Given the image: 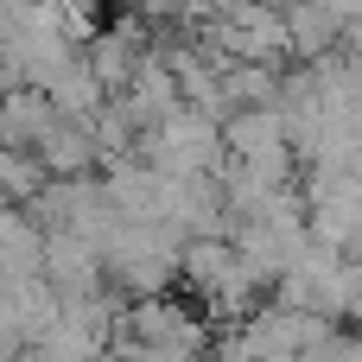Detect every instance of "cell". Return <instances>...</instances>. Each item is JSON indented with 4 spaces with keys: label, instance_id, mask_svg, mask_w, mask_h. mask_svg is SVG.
<instances>
[{
    "label": "cell",
    "instance_id": "cell-5",
    "mask_svg": "<svg viewBox=\"0 0 362 362\" xmlns=\"http://www.w3.org/2000/svg\"><path fill=\"white\" fill-rule=\"evenodd\" d=\"M235 261H242L235 235H191V242H185V286H191L197 299H210V293L235 274Z\"/></svg>",
    "mask_w": 362,
    "mask_h": 362
},
{
    "label": "cell",
    "instance_id": "cell-7",
    "mask_svg": "<svg viewBox=\"0 0 362 362\" xmlns=\"http://www.w3.org/2000/svg\"><path fill=\"white\" fill-rule=\"evenodd\" d=\"M280 64H223L229 108H280Z\"/></svg>",
    "mask_w": 362,
    "mask_h": 362
},
{
    "label": "cell",
    "instance_id": "cell-6",
    "mask_svg": "<svg viewBox=\"0 0 362 362\" xmlns=\"http://www.w3.org/2000/svg\"><path fill=\"white\" fill-rule=\"evenodd\" d=\"M83 57H89V70L102 76V89H108V95H127V89H134V76H140V64H146V51H140L127 32H115V25H108Z\"/></svg>",
    "mask_w": 362,
    "mask_h": 362
},
{
    "label": "cell",
    "instance_id": "cell-10",
    "mask_svg": "<svg viewBox=\"0 0 362 362\" xmlns=\"http://www.w3.org/2000/svg\"><path fill=\"white\" fill-rule=\"evenodd\" d=\"M95 362H121V356H115V350H108V356H95Z\"/></svg>",
    "mask_w": 362,
    "mask_h": 362
},
{
    "label": "cell",
    "instance_id": "cell-4",
    "mask_svg": "<svg viewBox=\"0 0 362 362\" xmlns=\"http://www.w3.org/2000/svg\"><path fill=\"white\" fill-rule=\"evenodd\" d=\"M286 25H293V64H325L344 51V19L325 13L318 0H286Z\"/></svg>",
    "mask_w": 362,
    "mask_h": 362
},
{
    "label": "cell",
    "instance_id": "cell-2",
    "mask_svg": "<svg viewBox=\"0 0 362 362\" xmlns=\"http://www.w3.org/2000/svg\"><path fill=\"white\" fill-rule=\"evenodd\" d=\"M45 248H51V229H45L32 210L6 204V216H0V280H32V274H45Z\"/></svg>",
    "mask_w": 362,
    "mask_h": 362
},
{
    "label": "cell",
    "instance_id": "cell-9",
    "mask_svg": "<svg viewBox=\"0 0 362 362\" xmlns=\"http://www.w3.org/2000/svg\"><path fill=\"white\" fill-rule=\"evenodd\" d=\"M6 362H57V356H51V350H38V344H32V350H19V356H6Z\"/></svg>",
    "mask_w": 362,
    "mask_h": 362
},
{
    "label": "cell",
    "instance_id": "cell-3",
    "mask_svg": "<svg viewBox=\"0 0 362 362\" xmlns=\"http://www.w3.org/2000/svg\"><path fill=\"white\" fill-rule=\"evenodd\" d=\"M57 127V108L45 89H13L0 108V146L6 153H38V140Z\"/></svg>",
    "mask_w": 362,
    "mask_h": 362
},
{
    "label": "cell",
    "instance_id": "cell-8",
    "mask_svg": "<svg viewBox=\"0 0 362 362\" xmlns=\"http://www.w3.org/2000/svg\"><path fill=\"white\" fill-rule=\"evenodd\" d=\"M0 185H6V204L32 210V204L45 197L51 172H45V159H38V153H0Z\"/></svg>",
    "mask_w": 362,
    "mask_h": 362
},
{
    "label": "cell",
    "instance_id": "cell-11",
    "mask_svg": "<svg viewBox=\"0 0 362 362\" xmlns=\"http://www.w3.org/2000/svg\"><path fill=\"white\" fill-rule=\"evenodd\" d=\"M210 362H216V356H210Z\"/></svg>",
    "mask_w": 362,
    "mask_h": 362
},
{
    "label": "cell",
    "instance_id": "cell-1",
    "mask_svg": "<svg viewBox=\"0 0 362 362\" xmlns=\"http://www.w3.org/2000/svg\"><path fill=\"white\" fill-rule=\"evenodd\" d=\"M38 159L51 178H89L102 165V140H95V121H70L57 115V127L38 140Z\"/></svg>",
    "mask_w": 362,
    "mask_h": 362
}]
</instances>
